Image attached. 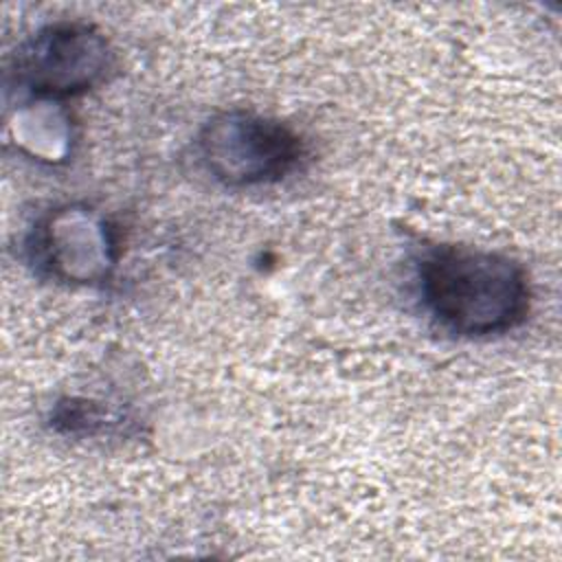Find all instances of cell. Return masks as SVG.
<instances>
[{
  "label": "cell",
  "mask_w": 562,
  "mask_h": 562,
  "mask_svg": "<svg viewBox=\"0 0 562 562\" xmlns=\"http://www.w3.org/2000/svg\"><path fill=\"white\" fill-rule=\"evenodd\" d=\"M417 283L424 307L461 336L503 334L529 314L527 272L501 252L437 246L417 263Z\"/></svg>",
  "instance_id": "6da1fadb"
},
{
  "label": "cell",
  "mask_w": 562,
  "mask_h": 562,
  "mask_svg": "<svg viewBox=\"0 0 562 562\" xmlns=\"http://www.w3.org/2000/svg\"><path fill=\"white\" fill-rule=\"evenodd\" d=\"M204 169L226 187L272 184L305 158L303 138L285 123L246 110L215 114L198 136Z\"/></svg>",
  "instance_id": "7a4b0ae2"
},
{
  "label": "cell",
  "mask_w": 562,
  "mask_h": 562,
  "mask_svg": "<svg viewBox=\"0 0 562 562\" xmlns=\"http://www.w3.org/2000/svg\"><path fill=\"white\" fill-rule=\"evenodd\" d=\"M112 66L105 37L81 22L40 29L15 53L13 75L40 99L81 94L101 83Z\"/></svg>",
  "instance_id": "3957f363"
},
{
  "label": "cell",
  "mask_w": 562,
  "mask_h": 562,
  "mask_svg": "<svg viewBox=\"0 0 562 562\" xmlns=\"http://www.w3.org/2000/svg\"><path fill=\"white\" fill-rule=\"evenodd\" d=\"M33 263L66 281H97L114 266V239L105 222L86 211L50 215L31 239Z\"/></svg>",
  "instance_id": "277c9868"
}]
</instances>
